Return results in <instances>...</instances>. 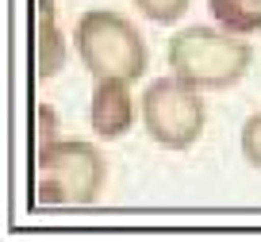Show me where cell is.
Masks as SVG:
<instances>
[{"label":"cell","instance_id":"4","mask_svg":"<svg viewBox=\"0 0 261 242\" xmlns=\"http://www.w3.org/2000/svg\"><path fill=\"white\" fill-rule=\"evenodd\" d=\"M139 104H142V131L150 135V142L165 146V150H188L204 138L207 100L188 81L173 77V73L150 81Z\"/></svg>","mask_w":261,"mask_h":242},{"label":"cell","instance_id":"8","mask_svg":"<svg viewBox=\"0 0 261 242\" xmlns=\"http://www.w3.org/2000/svg\"><path fill=\"white\" fill-rule=\"evenodd\" d=\"M130 4H135V12H139V16H146L150 23L169 27V23H177V19L188 12V4H192V0H130Z\"/></svg>","mask_w":261,"mask_h":242},{"label":"cell","instance_id":"5","mask_svg":"<svg viewBox=\"0 0 261 242\" xmlns=\"http://www.w3.org/2000/svg\"><path fill=\"white\" fill-rule=\"evenodd\" d=\"M135 81L127 77H96L89 100V127L100 142H119L127 131H135V119H142V104H135L130 92Z\"/></svg>","mask_w":261,"mask_h":242},{"label":"cell","instance_id":"7","mask_svg":"<svg viewBox=\"0 0 261 242\" xmlns=\"http://www.w3.org/2000/svg\"><path fill=\"white\" fill-rule=\"evenodd\" d=\"M215 27L238 35V39H253L261 31V0H207Z\"/></svg>","mask_w":261,"mask_h":242},{"label":"cell","instance_id":"10","mask_svg":"<svg viewBox=\"0 0 261 242\" xmlns=\"http://www.w3.org/2000/svg\"><path fill=\"white\" fill-rule=\"evenodd\" d=\"M50 142H58V119H54V108L50 104H39V150Z\"/></svg>","mask_w":261,"mask_h":242},{"label":"cell","instance_id":"9","mask_svg":"<svg viewBox=\"0 0 261 242\" xmlns=\"http://www.w3.org/2000/svg\"><path fill=\"white\" fill-rule=\"evenodd\" d=\"M238 150H242L246 165L261 173V108L253 115H246L242 131H238Z\"/></svg>","mask_w":261,"mask_h":242},{"label":"cell","instance_id":"3","mask_svg":"<svg viewBox=\"0 0 261 242\" xmlns=\"http://www.w3.org/2000/svg\"><path fill=\"white\" fill-rule=\"evenodd\" d=\"M73 50L92 81L96 77L139 81L150 65V50H146V39L139 35V27L123 12H112V8H89L77 16Z\"/></svg>","mask_w":261,"mask_h":242},{"label":"cell","instance_id":"6","mask_svg":"<svg viewBox=\"0 0 261 242\" xmlns=\"http://www.w3.org/2000/svg\"><path fill=\"white\" fill-rule=\"evenodd\" d=\"M69 62V39H65L62 23H58L54 0H39L35 4V69L42 81L58 77Z\"/></svg>","mask_w":261,"mask_h":242},{"label":"cell","instance_id":"1","mask_svg":"<svg viewBox=\"0 0 261 242\" xmlns=\"http://www.w3.org/2000/svg\"><path fill=\"white\" fill-rule=\"evenodd\" d=\"M165 62L169 73L188 81L200 92H219L234 89L238 81L250 73L253 65V46L250 39L223 31V27H180L165 46Z\"/></svg>","mask_w":261,"mask_h":242},{"label":"cell","instance_id":"2","mask_svg":"<svg viewBox=\"0 0 261 242\" xmlns=\"http://www.w3.org/2000/svg\"><path fill=\"white\" fill-rule=\"evenodd\" d=\"M108 185V161L96 142L58 138L35 158V200L46 208H85L96 204Z\"/></svg>","mask_w":261,"mask_h":242}]
</instances>
